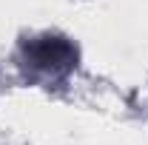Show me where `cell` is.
<instances>
[{
    "mask_svg": "<svg viewBox=\"0 0 148 145\" xmlns=\"http://www.w3.org/2000/svg\"><path fill=\"white\" fill-rule=\"evenodd\" d=\"M23 57L26 63L46 74H66L77 66V46L66 37L57 34H43L34 37L23 46Z\"/></svg>",
    "mask_w": 148,
    "mask_h": 145,
    "instance_id": "6da1fadb",
    "label": "cell"
}]
</instances>
